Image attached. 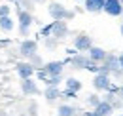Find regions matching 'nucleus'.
<instances>
[{
	"label": "nucleus",
	"instance_id": "obj_1",
	"mask_svg": "<svg viewBox=\"0 0 123 116\" xmlns=\"http://www.w3.org/2000/svg\"><path fill=\"white\" fill-rule=\"evenodd\" d=\"M47 14H49V17L53 21H70V19L76 17V12L68 10L61 2H53V0L47 2Z\"/></svg>",
	"mask_w": 123,
	"mask_h": 116
},
{
	"label": "nucleus",
	"instance_id": "obj_2",
	"mask_svg": "<svg viewBox=\"0 0 123 116\" xmlns=\"http://www.w3.org/2000/svg\"><path fill=\"white\" fill-rule=\"evenodd\" d=\"M17 29L21 32V36H29L31 27L34 25V17L31 12H25V10H17Z\"/></svg>",
	"mask_w": 123,
	"mask_h": 116
},
{
	"label": "nucleus",
	"instance_id": "obj_3",
	"mask_svg": "<svg viewBox=\"0 0 123 116\" xmlns=\"http://www.w3.org/2000/svg\"><path fill=\"white\" fill-rule=\"evenodd\" d=\"M34 53H38V42H36L34 38H23L21 44H19V55L27 61V59L32 57Z\"/></svg>",
	"mask_w": 123,
	"mask_h": 116
},
{
	"label": "nucleus",
	"instance_id": "obj_4",
	"mask_svg": "<svg viewBox=\"0 0 123 116\" xmlns=\"http://www.w3.org/2000/svg\"><path fill=\"white\" fill-rule=\"evenodd\" d=\"M93 46V36H89V34H85V32H80L78 36H74V50H76L78 53H83V51H89Z\"/></svg>",
	"mask_w": 123,
	"mask_h": 116
},
{
	"label": "nucleus",
	"instance_id": "obj_5",
	"mask_svg": "<svg viewBox=\"0 0 123 116\" xmlns=\"http://www.w3.org/2000/svg\"><path fill=\"white\" fill-rule=\"evenodd\" d=\"M93 89L95 91H98V93H104L108 87H110V84H112V76L110 74H102V72H98V74H95L93 76Z\"/></svg>",
	"mask_w": 123,
	"mask_h": 116
},
{
	"label": "nucleus",
	"instance_id": "obj_6",
	"mask_svg": "<svg viewBox=\"0 0 123 116\" xmlns=\"http://www.w3.org/2000/svg\"><path fill=\"white\" fill-rule=\"evenodd\" d=\"M64 36H68V25H66V21H51V38L62 40Z\"/></svg>",
	"mask_w": 123,
	"mask_h": 116
},
{
	"label": "nucleus",
	"instance_id": "obj_7",
	"mask_svg": "<svg viewBox=\"0 0 123 116\" xmlns=\"http://www.w3.org/2000/svg\"><path fill=\"white\" fill-rule=\"evenodd\" d=\"M15 72H17V76H19L21 80H27V78H32V76H34L36 69L32 67L29 61H19L15 65Z\"/></svg>",
	"mask_w": 123,
	"mask_h": 116
},
{
	"label": "nucleus",
	"instance_id": "obj_8",
	"mask_svg": "<svg viewBox=\"0 0 123 116\" xmlns=\"http://www.w3.org/2000/svg\"><path fill=\"white\" fill-rule=\"evenodd\" d=\"M102 12L106 15H110V17H121V12H123L121 0H106Z\"/></svg>",
	"mask_w": 123,
	"mask_h": 116
},
{
	"label": "nucleus",
	"instance_id": "obj_9",
	"mask_svg": "<svg viewBox=\"0 0 123 116\" xmlns=\"http://www.w3.org/2000/svg\"><path fill=\"white\" fill-rule=\"evenodd\" d=\"M21 91L23 95H38L40 93V87H38V82L34 78H27V80H21Z\"/></svg>",
	"mask_w": 123,
	"mask_h": 116
},
{
	"label": "nucleus",
	"instance_id": "obj_10",
	"mask_svg": "<svg viewBox=\"0 0 123 116\" xmlns=\"http://www.w3.org/2000/svg\"><path fill=\"white\" fill-rule=\"evenodd\" d=\"M44 71L49 76H62L64 63L62 61H47V63H44Z\"/></svg>",
	"mask_w": 123,
	"mask_h": 116
},
{
	"label": "nucleus",
	"instance_id": "obj_11",
	"mask_svg": "<svg viewBox=\"0 0 123 116\" xmlns=\"http://www.w3.org/2000/svg\"><path fill=\"white\" fill-rule=\"evenodd\" d=\"M106 55H108V51L104 48H100V46H93L91 50L87 51V57L91 59L93 63H97V65H100V63L106 59Z\"/></svg>",
	"mask_w": 123,
	"mask_h": 116
},
{
	"label": "nucleus",
	"instance_id": "obj_12",
	"mask_svg": "<svg viewBox=\"0 0 123 116\" xmlns=\"http://www.w3.org/2000/svg\"><path fill=\"white\" fill-rule=\"evenodd\" d=\"M104 2L106 0H83V10L89 14H100L104 10Z\"/></svg>",
	"mask_w": 123,
	"mask_h": 116
},
{
	"label": "nucleus",
	"instance_id": "obj_13",
	"mask_svg": "<svg viewBox=\"0 0 123 116\" xmlns=\"http://www.w3.org/2000/svg\"><path fill=\"white\" fill-rule=\"evenodd\" d=\"M44 97H46L47 103L57 101V99H61V89L55 87V86H46V89H44Z\"/></svg>",
	"mask_w": 123,
	"mask_h": 116
},
{
	"label": "nucleus",
	"instance_id": "obj_14",
	"mask_svg": "<svg viewBox=\"0 0 123 116\" xmlns=\"http://www.w3.org/2000/svg\"><path fill=\"white\" fill-rule=\"evenodd\" d=\"M93 110H95V112H98L100 116H112V114H114V107H112L108 101H104V99L98 103V105H97Z\"/></svg>",
	"mask_w": 123,
	"mask_h": 116
},
{
	"label": "nucleus",
	"instance_id": "obj_15",
	"mask_svg": "<svg viewBox=\"0 0 123 116\" xmlns=\"http://www.w3.org/2000/svg\"><path fill=\"white\" fill-rule=\"evenodd\" d=\"M83 87V84L74 78V76H68L66 80H64V89H68V91H74V93H80V89Z\"/></svg>",
	"mask_w": 123,
	"mask_h": 116
},
{
	"label": "nucleus",
	"instance_id": "obj_16",
	"mask_svg": "<svg viewBox=\"0 0 123 116\" xmlns=\"http://www.w3.org/2000/svg\"><path fill=\"white\" fill-rule=\"evenodd\" d=\"M57 116H78V109L74 105H68V103H62L57 109Z\"/></svg>",
	"mask_w": 123,
	"mask_h": 116
},
{
	"label": "nucleus",
	"instance_id": "obj_17",
	"mask_svg": "<svg viewBox=\"0 0 123 116\" xmlns=\"http://www.w3.org/2000/svg\"><path fill=\"white\" fill-rule=\"evenodd\" d=\"M15 29V19L12 15H6V17H0V30L4 32H12Z\"/></svg>",
	"mask_w": 123,
	"mask_h": 116
},
{
	"label": "nucleus",
	"instance_id": "obj_18",
	"mask_svg": "<svg viewBox=\"0 0 123 116\" xmlns=\"http://www.w3.org/2000/svg\"><path fill=\"white\" fill-rule=\"evenodd\" d=\"M104 101H108L112 107H114V110L116 109H121L123 107V99L119 97V95H116V93H108V91H104V97H102Z\"/></svg>",
	"mask_w": 123,
	"mask_h": 116
},
{
	"label": "nucleus",
	"instance_id": "obj_19",
	"mask_svg": "<svg viewBox=\"0 0 123 116\" xmlns=\"http://www.w3.org/2000/svg\"><path fill=\"white\" fill-rule=\"evenodd\" d=\"M100 101H102V97H100L98 93H89V95H87V99H85V103H87V107H89V109H95Z\"/></svg>",
	"mask_w": 123,
	"mask_h": 116
},
{
	"label": "nucleus",
	"instance_id": "obj_20",
	"mask_svg": "<svg viewBox=\"0 0 123 116\" xmlns=\"http://www.w3.org/2000/svg\"><path fill=\"white\" fill-rule=\"evenodd\" d=\"M17 10H25V12H31L34 10V2L32 0H19L17 2Z\"/></svg>",
	"mask_w": 123,
	"mask_h": 116
},
{
	"label": "nucleus",
	"instance_id": "obj_21",
	"mask_svg": "<svg viewBox=\"0 0 123 116\" xmlns=\"http://www.w3.org/2000/svg\"><path fill=\"white\" fill-rule=\"evenodd\" d=\"M27 61H29V63H31L32 67H34V69H36V71H38V69H42V67H44V59L40 57V55H38V53H34V55H32V57H29L27 59Z\"/></svg>",
	"mask_w": 123,
	"mask_h": 116
},
{
	"label": "nucleus",
	"instance_id": "obj_22",
	"mask_svg": "<svg viewBox=\"0 0 123 116\" xmlns=\"http://www.w3.org/2000/svg\"><path fill=\"white\" fill-rule=\"evenodd\" d=\"M61 82H62V76H49L44 84H46V86H55V87H59V84H61Z\"/></svg>",
	"mask_w": 123,
	"mask_h": 116
},
{
	"label": "nucleus",
	"instance_id": "obj_23",
	"mask_svg": "<svg viewBox=\"0 0 123 116\" xmlns=\"http://www.w3.org/2000/svg\"><path fill=\"white\" fill-rule=\"evenodd\" d=\"M6 15H12V4H2L0 6V17H6Z\"/></svg>",
	"mask_w": 123,
	"mask_h": 116
},
{
	"label": "nucleus",
	"instance_id": "obj_24",
	"mask_svg": "<svg viewBox=\"0 0 123 116\" xmlns=\"http://www.w3.org/2000/svg\"><path fill=\"white\" fill-rule=\"evenodd\" d=\"M78 93H74V91H68V89H64V91H61V99H66V101H70V99H76Z\"/></svg>",
	"mask_w": 123,
	"mask_h": 116
},
{
	"label": "nucleus",
	"instance_id": "obj_25",
	"mask_svg": "<svg viewBox=\"0 0 123 116\" xmlns=\"http://www.w3.org/2000/svg\"><path fill=\"white\" fill-rule=\"evenodd\" d=\"M44 40H46V46L49 50H55L57 44H59V40H55V38H51V36H49V38H44Z\"/></svg>",
	"mask_w": 123,
	"mask_h": 116
},
{
	"label": "nucleus",
	"instance_id": "obj_26",
	"mask_svg": "<svg viewBox=\"0 0 123 116\" xmlns=\"http://www.w3.org/2000/svg\"><path fill=\"white\" fill-rule=\"evenodd\" d=\"M66 55H68V57H74V55H78V51L74 48H68V50H66Z\"/></svg>",
	"mask_w": 123,
	"mask_h": 116
},
{
	"label": "nucleus",
	"instance_id": "obj_27",
	"mask_svg": "<svg viewBox=\"0 0 123 116\" xmlns=\"http://www.w3.org/2000/svg\"><path fill=\"white\" fill-rule=\"evenodd\" d=\"M83 116H100V114H98V112H95L93 109H89V110H85V112H83Z\"/></svg>",
	"mask_w": 123,
	"mask_h": 116
},
{
	"label": "nucleus",
	"instance_id": "obj_28",
	"mask_svg": "<svg viewBox=\"0 0 123 116\" xmlns=\"http://www.w3.org/2000/svg\"><path fill=\"white\" fill-rule=\"evenodd\" d=\"M117 61H119V69L123 71V53H119V55H117Z\"/></svg>",
	"mask_w": 123,
	"mask_h": 116
},
{
	"label": "nucleus",
	"instance_id": "obj_29",
	"mask_svg": "<svg viewBox=\"0 0 123 116\" xmlns=\"http://www.w3.org/2000/svg\"><path fill=\"white\" fill-rule=\"evenodd\" d=\"M34 4H46V2H49V0H32Z\"/></svg>",
	"mask_w": 123,
	"mask_h": 116
},
{
	"label": "nucleus",
	"instance_id": "obj_30",
	"mask_svg": "<svg viewBox=\"0 0 123 116\" xmlns=\"http://www.w3.org/2000/svg\"><path fill=\"white\" fill-rule=\"evenodd\" d=\"M117 95H119V97H121V99H123V84H121V86H119V93H117Z\"/></svg>",
	"mask_w": 123,
	"mask_h": 116
},
{
	"label": "nucleus",
	"instance_id": "obj_31",
	"mask_svg": "<svg viewBox=\"0 0 123 116\" xmlns=\"http://www.w3.org/2000/svg\"><path fill=\"white\" fill-rule=\"evenodd\" d=\"M19 0H6V4H17Z\"/></svg>",
	"mask_w": 123,
	"mask_h": 116
},
{
	"label": "nucleus",
	"instance_id": "obj_32",
	"mask_svg": "<svg viewBox=\"0 0 123 116\" xmlns=\"http://www.w3.org/2000/svg\"><path fill=\"white\" fill-rule=\"evenodd\" d=\"M119 30H121V36H123V23H121V27H119Z\"/></svg>",
	"mask_w": 123,
	"mask_h": 116
},
{
	"label": "nucleus",
	"instance_id": "obj_33",
	"mask_svg": "<svg viewBox=\"0 0 123 116\" xmlns=\"http://www.w3.org/2000/svg\"><path fill=\"white\" fill-rule=\"evenodd\" d=\"M116 116H123V112H121V114H116Z\"/></svg>",
	"mask_w": 123,
	"mask_h": 116
},
{
	"label": "nucleus",
	"instance_id": "obj_34",
	"mask_svg": "<svg viewBox=\"0 0 123 116\" xmlns=\"http://www.w3.org/2000/svg\"><path fill=\"white\" fill-rule=\"evenodd\" d=\"M121 17H123V12H121Z\"/></svg>",
	"mask_w": 123,
	"mask_h": 116
},
{
	"label": "nucleus",
	"instance_id": "obj_35",
	"mask_svg": "<svg viewBox=\"0 0 123 116\" xmlns=\"http://www.w3.org/2000/svg\"><path fill=\"white\" fill-rule=\"evenodd\" d=\"M80 2H83V0H80Z\"/></svg>",
	"mask_w": 123,
	"mask_h": 116
},
{
	"label": "nucleus",
	"instance_id": "obj_36",
	"mask_svg": "<svg viewBox=\"0 0 123 116\" xmlns=\"http://www.w3.org/2000/svg\"><path fill=\"white\" fill-rule=\"evenodd\" d=\"M121 110H123V107H121Z\"/></svg>",
	"mask_w": 123,
	"mask_h": 116
},
{
	"label": "nucleus",
	"instance_id": "obj_37",
	"mask_svg": "<svg viewBox=\"0 0 123 116\" xmlns=\"http://www.w3.org/2000/svg\"><path fill=\"white\" fill-rule=\"evenodd\" d=\"M121 4H123V0H121Z\"/></svg>",
	"mask_w": 123,
	"mask_h": 116
}]
</instances>
